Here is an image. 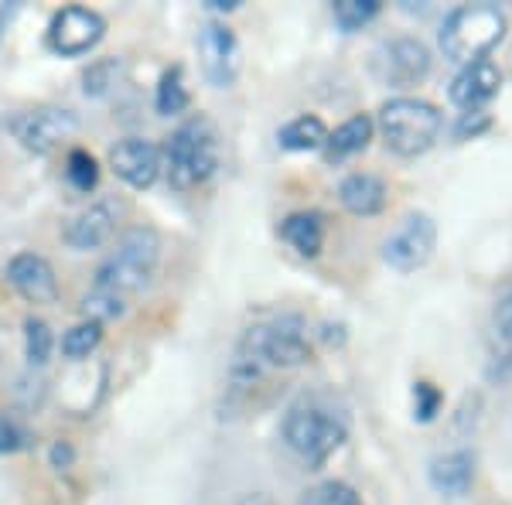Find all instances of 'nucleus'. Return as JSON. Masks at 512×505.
<instances>
[{
    "label": "nucleus",
    "mask_w": 512,
    "mask_h": 505,
    "mask_svg": "<svg viewBox=\"0 0 512 505\" xmlns=\"http://www.w3.org/2000/svg\"><path fill=\"white\" fill-rule=\"evenodd\" d=\"M161 168L168 171V185L175 192H192L205 185L219 168V134L212 120L192 117L168 137L161 151Z\"/></svg>",
    "instance_id": "obj_1"
},
{
    "label": "nucleus",
    "mask_w": 512,
    "mask_h": 505,
    "mask_svg": "<svg viewBox=\"0 0 512 505\" xmlns=\"http://www.w3.org/2000/svg\"><path fill=\"white\" fill-rule=\"evenodd\" d=\"M284 441L297 454L308 461V468H321L328 458L345 444L349 437V424L338 410H332L321 400H297L284 417Z\"/></svg>",
    "instance_id": "obj_2"
},
{
    "label": "nucleus",
    "mask_w": 512,
    "mask_h": 505,
    "mask_svg": "<svg viewBox=\"0 0 512 505\" xmlns=\"http://www.w3.org/2000/svg\"><path fill=\"white\" fill-rule=\"evenodd\" d=\"M161 260V236L151 226H134L117 239V250L96 270V291H113L120 297L144 291Z\"/></svg>",
    "instance_id": "obj_3"
},
{
    "label": "nucleus",
    "mask_w": 512,
    "mask_h": 505,
    "mask_svg": "<svg viewBox=\"0 0 512 505\" xmlns=\"http://www.w3.org/2000/svg\"><path fill=\"white\" fill-rule=\"evenodd\" d=\"M506 38V14L495 4H461L441 24V52L458 65L489 59Z\"/></svg>",
    "instance_id": "obj_4"
},
{
    "label": "nucleus",
    "mask_w": 512,
    "mask_h": 505,
    "mask_svg": "<svg viewBox=\"0 0 512 505\" xmlns=\"http://www.w3.org/2000/svg\"><path fill=\"white\" fill-rule=\"evenodd\" d=\"M379 134L386 147L400 157H417L431 151L434 140L441 137L444 117L434 103L417 96H393L379 106Z\"/></svg>",
    "instance_id": "obj_5"
},
{
    "label": "nucleus",
    "mask_w": 512,
    "mask_h": 505,
    "mask_svg": "<svg viewBox=\"0 0 512 505\" xmlns=\"http://www.w3.org/2000/svg\"><path fill=\"white\" fill-rule=\"evenodd\" d=\"M304 318L301 314H280L270 325H256L246 331L243 342V359H250L253 366H274V369H294L304 366L311 359V345L304 335Z\"/></svg>",
    "instance_id": "obj_6"
},
{
    "label": "nucleus",
    "mask_w": 512,
    "mask_h": 505,
    "mask_svg": "<svg viewBox=\"0 0 512 505\" xmlns=\"http://www.w3.org/2000/svg\"><path fill=\"white\" fill-rule=\"evenodd\" d=\"M11 134L14 140L31 154H48L69 140L79 130V117L62 106H38V110H24L18 117H11Z\"/></svg>",
    "instance_id": "obj_7"
},
{
    "label": "nucleus",
    "mask_w": 512,
    "mask_h": 505,
    "mask_svg": "<svg viewBox=\"0 0 512 505\" xmlns=\"http://www.w3.org/2000/svg\"><path fill=\"white\" fill-rule=\"evenodd\" d=\"M373 72L383 86H396V89L417 86V82L431 72V52H427V45L420 38H410V35L390 38L376 48Z\"/></svg>",
    "instance_id": "obj_8"
},
{
    "label": "nucleus",
    "mask_w": 512,
    "mask_h": 505,
    "mask_svg": "<svg viewBox=\"0 0 512 505\" xmlns=\"http://www.w3.org/2000/svg\"><path fill=\"white\" fill-rule=\"evenodd\" d=\"M434 246H437V222L427 212H410L400 222V229L383 243V260L393 270L410 273L431 260Z\"/></svg>",
    "instance_id": "obj_9"
},
{
    "label": "nucleus",
    "mask_w": 512,
    "mask_h": 505,
    "mask_svg": "<svg viewBox=\"0 0 512 505\" xmlns=\"http://www.w3.org/2000/svg\"><path fill=\"white\" fill-rule=\"evenodd\" d=\"M198 62L202 76L216 89H229L239 76V41L226 21H205L198 31Z\"/></svg>",
    "instance_id": "obj_10"
},
{
    "label": "nucleus",
    "mask_w": 512,
    "mask_h": 505,
    "mask_svg": "<svg viewBox=\"0 0 512 505\" xmlns=\"http://www.w3.org/2000/svg\"><path fill=\"white\" fill-rule=\"evenodd\" d=\"M103 35H106L103 14L89 11V7H65L48 24V45H52V52L65 55V59L93 52L99 41H103Z\"/></svg>",
    "instance_id": "obj_11"
},
{
    "label": "nucleus",
    "mask_w": 512,
    "mask_h": 505,
    "mask_svg": "<svg viewBox=\"0 0 512 505\" xmlns=\"http://www.w3.org/2000/svg\"><path fill=\"white\" fill-rule=\"evenodd\" d=\"M502 89V69L492 59H478L472 65H461V72L451 79L448 96L461 113L482 110L485 103H492Z\"/></svg>",
    "instance_id": "obj_12"
},
{
    "label": "nucleus",
    "mask_w": 512,
    "mask_h": 505,
    "mask_svg": "<svg viewBox=\"0 0 512 505\" xmlns=\"http://www.w3.org/2000/svg\"><path fill=\"white\" fill-rule=\"evenodd\" d=\"M110 168L130 188H151L161 175V147L144 137H127L110 151Z\"/></svg>",
    "instance_id": "obj_13"
},
{
    "label": "nucleus",
    "mask_w": 512,
    "mask_h": 505,
    "mask_svg": "<svg viewBox=\"0 0 512 505\" xmlns=\"http://www.w3.org/2000/svg\"><path fill=\"white\" fill-rule=\"evenodd\" d=\"M7 284L31 304H55L59 301V277L52 263L38 253H18L7 263Z\"/></svg>",
    "instance_id": "obj_14"
},
{
    "label": "nucleus",
    "mask_w": 512,
    "mask_h": 505,
    "mask_svg": "<svg viewBox=\"0 0 512 505\" xmlns=\"http://www.w3.org/2000/svg\"><path fill=\"white\" fill-rule=\"evenodd\" d=\"M117 215H120V209L113 202L89 205L86 212H79L76 219L65 226L62 239L79 253L99 250V246H106L113 239V233H117Z\"/></svg>",
    "instance_id": "obj_15"
},
{
    "label": "nucleus",
    "mask_w": 512,
    "mask_h": 505,
    "mask_svg": "<svg viewBox=\"0 0 512 505\" xmlns=\"http://www.w3.org/2000/svg\"><path fill=\"white\" fill-rule=\"evenodd\" d=\"M475 465H478L475 454L465 451V447L437 454V458L431 461V468H427L434 492L448 495V499H461V495H468L475 485Z\"/></svg>",
    "instance_id": "obj_16"
},
{
    "label": "nucleus",
    "mask_w": 512,
    "mask_h": 505,
    "mask_svg": "<svg viewBox=\"0 0 512 505\" xmlns=\"http://www.w3.org/2000/svg\"><path fill=\"white\" fill-rule=\"evenodd\" d=\"M512 376V291L495 301L489 321V379L506 383Z\"/></svg>",
    "instance_id": "obj_17"
},
{
    "label": "nucleus",
    "mask_w": 512,
    "mask_h": 505,
    "mask_svg": "<svg viewBox=\"0 0 512 505\" xmlns=\"http://www.w3.org/2000/svg\"><path fill=\"white\" fill-rule=\"evenodd\" d=\"M386 181L369 171H355L338 185V202L352 215H379L386 209Z\"/></svg>",
    "instance_id": "obj_18"
},
{
    "label": "nucleus",
    "mask_w": 512,
    "mask_h": 505,
    "mask_svg": "<svg viewBox=\"0 0 512 505\" xmlns=\"http://www.w3.org/2000/svg\"><path fill=\"white\" fill-rule=\"evenodd\" d=\"M373 130H376V123H373L369 113H355L352 120H345L342 127L335 130V134H328L325 147H321V151H325V161L328 164H342L345 157L366 151L369 140H373Z\"/></svg>",
    "instance_id": "obj_19"
},
{
    "label": "nucleus",
    "mask_w": 512,
    "mask_h": 505,
    "mask_svg": "<svg viewBox=\"0 0 512 505\" xmlns=\"http://www.w3.org/2000/svg\"><path fill=\"white\" fill-rule=\"evenodd\" d=\"M280 239L301 256H318L325 246V219L318 212H294L280 222Z\"/></svg>",
    "instance_id": "obj_20"
},
{
    "label": "nucleus",
    "mask_w": 512,
    "mask_h": 505,
    "mask_svg": "<svg viewBox=\"0 0 512 505\" xmlns=\"http://www.w3.org/2000/svg\"><path fill=\"white\" fill-rule=\"evenodd\" d=\"M277 140L284 151H321L328 140V127L315 113H304V117H294L291 123H284Z\"/></svg>",
    "instance_id": "obj_21"
},
{
    "label": "nucleus",
    "mask_w": 512,
    "mask_h": 505,
    "mask_svg": "<svg viewBox=\"0 0 512 505\" xmlns=\"http://www.w3.org/2000/svg\"><path fill=\"white\" fill-rule=\"evenodd\" d=\"M154 103H158L161 117H178V113L188 110V86H185V72H181V65H175V69H168L161 76Z\"/></svg>",
    "instance_id": "obj_22"
},
{
    "label": "nucleus",
    "mask_w": 512,
    "mask_h": 505,
    "mask_svg": "<svg viewBox=\"0 0 512 505\" xmlns=\"http://www.w3.org/2000/svg\"><path fill=\"white\" fill-rule=\"evenodd\" d=\"M99 342H103V325H96V321H82V325L65 331L62 355L72 362H82L99 349Z\"/></svg>",
    "instance_id": "obj_23"
},
{
    "label": "nucleus",
    "mask_w": 512,
    "mask_h": 505,
    "mask_svg": "<svg viewBox=\"0 0 512 505\" xmlns=\"http://www.w3.org/2000/svg\"><path fill=\"white\" fill-rule=\"evenodd\" d=\"M376 14H379V0H335V7H332V18L345 35L362 31Z\"/></svg>",
    "instance_id": "obj_24"
},
{
    "label": "nucleus",
    "mask_w": 512,
    "mask_h": 505,
    "mask_svg": "<svg viewBox=\"0 0 512 505\" xmlns=\"http://www.w3.org/2000/svg\"><path fill=\"white\" fill-rule=\"evenodd\" d=\"M52 349H55L52 328L41 318L24 321V355H28L31 366H45V362L52 359Z\"/></svg>",
    "instance_id": "obj_25"
},
{
    "label": "nucleus",
    "mask_w": 512,
    "mask_h": 505,
    "mask_svg": "<svg viewBox=\"0 0 512 505\" xmlns=\"http://www.w3.org/2000/svg\"><path fill=\"white\" fill-rule=\"evenodd\" d=\"M301 505H362L359 492L349 482H318L301 495Z\"/></svg>",
    "instance_id": "obj_26"
},
{
    "label": "nucleus",
    "mask_w": 512,
    "mask_h": 505,
    "mask_svg": "<svg viewBox=\"0 0 512 505\" xmlns=\"http://www.w3.org/2000/svg\"><path fill=\"white\" fill-rule=\"evenodd\" d=\"M65 178H69V185L76 188V192H93V188L99 185V164L96 157L89 151H82V147H76V151L69 154V161H65Z\"/></svg>",
    "instance_id": "obj_27"
},
{
    "label": "nucleus",
    "mask_w": 512,
    "mask_h": 505,
    "mask_svg": "<svg viewBox=\"0 0 512 505\" xmlns=\"http://www.w3.org/2000/svg\"><path fill=\"white\" fill-rule=\"evenodd\" d=\"M120 59H99L86 69V76H82V93L86 96H106L113 86H117L120 79Z\"/></svg>",
    "instance_id": "obj_28"
},
{
    "label": "nucleus",
    "mask_w": 512,
    "mask_h": 505,
    "mask_svg": "<svg viewBox=\"0 0 512 505\" xmlns=\"http://www.w3.org/2000/svg\"><path fill=\"white\" fill-rule=\"evenodd\" d=\"M82 311H86V318H89V321L103 325V321L120 318V314L127 311V304H123V297H120V294H113V291H96V287H93V294H86V301H82Z\"/></svg>",
    "instance_id": "obj_29"
},
{
    "label": "nucleus",
    "mask_w": 512,
    "mask_h": 505,
    "mask_svg": "<svg viewBox=\"0 0 512 505\" xmlns=\"http://www.w3.org/2000/svg\"><path fill=\"white\" fill-rule=\"evenodd\" d=\"M444 407V393L427 379H417L414 383V420L417 424H431V420L441 413Z\"/></svg>",
    "instance_id": "obj_30"
},
{
    "label": "nucleus",
    "mask_w": 512,
    "mask_h": 505,
    "mask_svg": "<svg viewBox=\"0 0 512 505\" xmlns=\"http://www.w3.org/2000/svg\"><path fill=\"white\" fill-rule=\"evenodd\" d=\"M492 127V117L485 110H472V113H461L458 123H454V137L458 140H468V137H478Z\"/></svg>",
    "instance_id": "obj_31"
},
{
    "label": "nucleus",
    "mask_w": 512,
    "mask_h": 505,
    "mask_svg": "<svg viewBox=\"0 0 512 505\" xmlns=\"http://www.w3.org/2000/svg\"><path fill=\"white\" fill-rule=\"evenodd\" d=\"M24 447V430L14 424L11 417L0 413V454H11V451H21Z\"/></svg>",
    "instance_id": "obj_32"
},
{
    "label": "nucleus",
    "mask_w": 512,
    "mask_h": 505,
    "mask_svg": "<svg viewBox=\"0 0 512 505\" xmlns=\"http://www.w3.org/2000/svg\"><path fill=\"white\" fill-rule=\"evenodd\" d=\"M48 461H52V468H72V461H76V451H72L69 444L59 441V444H52V451H48Z\"/></svg>",
    "instance_id": "obj_33"
},
{
    "label": "nucleus",
    "mask_w": 512,
    "mask_h": 505,
    "mask_svg": "<svg viewBox=\"0 0 512 505\" xmlns=\"http://www.w3.org/2000/svg\"><path fill=\"white\" fill-rule=\"evenodd\" d=\"M239 4H243V0H209L212 11H236Z\"/></svg>",
    "instance_id": "obj_34"
},
{
    "label": "nucleus",
    "mask_w": 512,
    "mask_h": 505,
    "mask_svg": "<svg viewBox=\"0 0 512 505\" xmlns=\"http://www.w3.org/2000/svg\"><path fill=\"white\" fill-rule=\"evenodd\" d=\"M14 11H18V7H0V35H4V24L11 21Z\"/></svg>",
    "instance_id": "obj_35"
}]
</instances>
